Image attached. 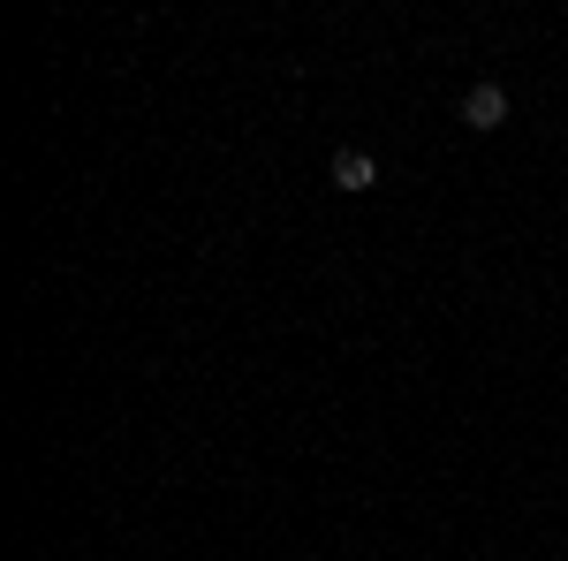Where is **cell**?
Returning a JSON list of instances; mask_svg holds the SVG:
<instances>
[{
	"label": "cell",
	"mask_w": 568,
	"mask_h": 561,
	"mask_svg": "<svg viewBox=\"0 0 568 561\" xmlns=\"http://www.w3.org/2000/svg\"><path fill=\"white\" fill-rule=\"evenodd\" d=\"M455 114H463V122H470L478 137H493V130H508L516 99H508V84H493V77H485V84H470V91H463V107H455Z\"/></svg>",
	"instance_id": "obj_1"
},
{
	"label": "cell",
	"mask_w": 568,
	"mask_h": 561,
	"mask_svg": "<svg viewBox=\"0 0 568 561\" xmlns=\"http://www.w3.org/2000/svg\"><path fill=\"white\" fill-rule=\"evenodd\" d=\"M334 190H349V198L379 190V160H372L364 144H342V152H334Z\"/></svg>",
	"instance_id": "obj_2"
}]
</instances>
